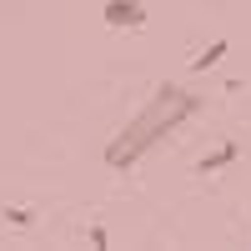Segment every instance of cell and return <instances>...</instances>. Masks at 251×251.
<instances>
[{
    "label": "cell",
    "mask_w": 251,
    "mask_h": 251,
    "mask_svg": "<svg viewBox=\"0 0 251 251\" xmlns=\"http://www.w3.org/2000/svg\"><path fill=\"white\" fill-rule=\"evenodd\" d=\"M201 106H206L201 91L176 86V80H161V86L151 91V100H146V106L111 136V146H106V166H111V171H131V166L151 151V146H161L171 131H181V126L191 121Z\"/></svg>",
    "instance_id": "obj_1"
},
{
    "label": "cell",
    "mask_w": 251,
    "mask_h": 251,
    "mask_svg": "<svg viewBox=\"0 0 251 251\" xmlns=\"http://www.w3.org/2000/svg\"><path fill=\"white\" fill-rule=\"evenodd\" d=\"M111 30H141L146 25V5L141 0H106V10H100Z\"/></svg>",
    "instance_id": "obj_2"
},
{
    "label": "cell",
    "mask_w": 251,
    "mask_h": 251,
    "mask_svg": "<svg viewBox=\"0 0 251 251\" xmlns=\"http://www.w3.org/2000/svg\"><path fill=\"white\" fill-rule=\"evenodd\" d=\"M236 156H241V146H236V141H221L216 151H206V156L196 161V176H211V171H226V166H231Z\"/></svg>",
    "instance_id": "obj_3"
},
{
    "label": "cell",
    "mask_w": 251,
    "mask_h": 251,
    "mask_svg": "<svg viewBox=\"0 0 251 251\" xmlns=\"http://www.w3.org/2000/svg\"><path fill=\"white\" fill-rule=\"evenodd\" d=\"M226 50H231V40H211V46H206V50L191 60V71H216L221 60H226Z\"/></svg>",
    "instance_id": "obj_4"
},
{
    "label": "cell",
    "mask_w": 251,
    "mask_h": 251,
    "mask_svg": "<svg viewBox=\"0 0 251 251\" xmlns=\"http://www.w3.org/2000/svg\"><path fill=\"white\" fill-rule=\"evenodd\" d=\"M0 221L15 226V231H25V226H35V211H30V206H5V211H0Z\"/></svg>",
    "instance_id": "obj_5"
},
{
    "label": "cell",
    "mask_w": 251,
    "mask_h": 251,
    "mask_svg": "<svg viewBox=\"0 0 251 251\" xmlns=\"http://www.w3.org/2000/svg\"><path fill=\"white\" fill-rule=\"evenodd\" d=\"M15 5H25V0H15Z\"/></svg>",
    "instance_id": "obj_6"
}]
</instances>
